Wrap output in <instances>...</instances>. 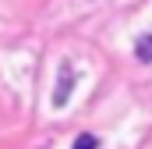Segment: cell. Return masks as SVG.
Masks as SVG:
<instances>
[{"label": "cell", "mask_w": 152, "mask_h": 149, "mask_svg": "<svg viewBox=\"0 0 152 149\" xmlns=\"http://www.w3.org/2000/svg\"><path fill=\"white\" fill-rule=\"evenodd\" d=\"M134 53H138V60H152V32L138 36V43H134Z\"/></svg>", "instance_id": "cell-2"}, {"label": "cell", "mask_w": 152, "mask_h": 149, "mask_svg": "<svg viewBox=\"0 0 152 149\" xmlns=\"http://www.w3.org/2000/svg\"><path fill=\"white\" fill-rule=\"evenodd\" d=\"M71 149H99V139H96V135H88V131H81V135L75 139V146H71Z\"/></svg>", "instance_id": "cell-3"}, {"label": "cell", "mask_w": 152, "mask_h": 149, "mask_svg": "<svg viewBox=\"0 0 152 149\" xmlns=\"http://www.w3.org/2000/svg\"><path fill=\"white\" fill-rule=\"evenodd\" d=\"M71 89H75V68H71V60H64V64H60V71H57V89H53V107H57V110H60V107H67Z\"/></svg>", "instance_id": "cell-1"}]
</instances>
